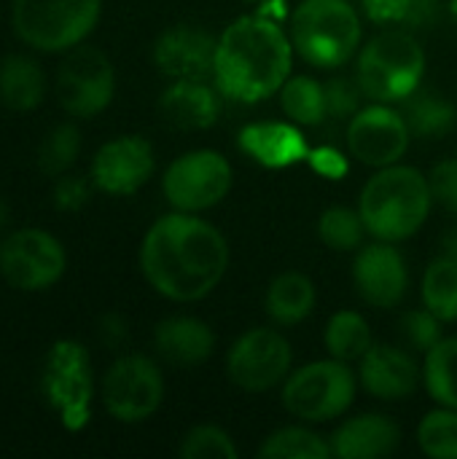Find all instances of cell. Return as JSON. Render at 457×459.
<instances>
[{"label": "cell", "instance_id": "obj_25", "mask_svg": "<svg viewBox=\"0 0 457 459\" xmlns=\"http://www.w3.org/2000/svg\"><path fill=\"white\" fill-rule=\"evenodd\" d=\"M315 299H318V293L307 274L283 272L269 282L264 307H267V315L277 325H299L302 320H307L312 315Z\"/></svg>", "mask_w": 457, "mask_h": 459}, {"label": "cell", "instance_id": "obj_43", "mask_svg": "<svg viewBox=\"0 0 457 459\" xmlns=\"http://www.w3.org/2000/svg\"><path fill=\"white\" fill-rule=\"evenodd\" d=\"M8 221H11V204L5 196H0V231L8 226Z\"/></svg>", "mask_w": 457, "mask_h": 459}, {"label": "cell", "instance_id": "obj_12", "mask_svg": "<svg viewBox=\"0 0 457 459\" xmlns=\"http://www.w3.org/2000/svg\"><path fill=\"white\" fill-rule=\"evenodd\" d=\"M232 164L224 153L199 148L178 156L167 167L162 178V194L172 210L202 212L224 202L232 188Z\"/></svg>", "mask_w": 457, "mask_h": 459}, {"label": "cell", "instance_id": "obj_29", "mask_svg": "<svg viewBox=\"0 0 457 459\" xmlns=\"http://www.w3.org/2000/svg\"><path fill=\"white\" fill-rule=\"evenodd\" d=\"M423 307L431 309L442 323L457 320V261L436 258L423 274Z\"/></svg>", "mask_w": 457, "mask_h": 459}, {"label": "cell", "instance_id": "obj_24", "mask_svg": "<svg viewBox=\"0 0 457 459\" xmlns=\"http://www.w3.org/2000/svg\"><path fill=\"white\" fill-rule=\"evenodd\" d=\"M401 116L409 124V132L420 140L447 137L457 126V108L436 89L417 86L407 100L399 102Z\"/></svg>", "mask_w": 457, "mask_h": 459}, {"label": "cell", "instance_id": "obj_28", "mask_svg": "<svg viewBox=\"0 0 457 459\" xmlns=\"http://www.w3.org/2000/svg\"><path fill=\"white\" fill-rule=\"evenodd\" d=\"M426 393L447 409H457V336L442 339L423 360Z\"/></svg>", "mask_w": 457, "mask_h": 459}, {"label": "cell", "instance_id": "obj_1", "mask_svg": "<svg viewBox=\"0 0 457 459\" xmlns=\"http://www.w3.org/2000/svg\"><path fill=\"white\" fill-rule=\"evenodd\" d=\"M226 269V237L197 212L172 210L156 218L143 237L140 272L167 301H202L221 285Z\"/></svg>", "mask_w": 457, "mask_h": 459}, {"label": "cell", "instance_id": "obj_22", "mask_svg": "<svg viewBox=\"0 0 457 459\" xmlns=\"http://www.w3.org/2000/svg\"><path fill=\"white\" fill-rule=\"evenodd\" d=\"M154 350L172 366H202L215 352V333L197 317H167L154 328Z\"/></svg>", "mask_w": 457, "mask_h": 459}, {"label": "cell", "instance_id": "obj_36", "mask_svg": "<svg viewBox=\"0 0 457 459\" xmlns=\"http://www.w3.org/2000/svg\"><path fill=\"white\" fill-rule=\"evenodd\" d=\"M326 89V105H329V118H353L364 105V89L358 78L347 75H334L323 83Z\"/></svg>", "mask_w": 457, "mask_h": 459}, {"label": "cell", "instance_id": "obj_9", "mask_svg": "<svg viewBox=\"0 0 457 459\" xmlns=\"http://www.w3.org/2000/svg\"><path fill=\"white\" fill-rule=\"evenodd\" d=\"M54 91L67 116L94 118L108 110L116 97V67L102 48L81 43L65 51L57 67Z\"/></svg>", "mask_w": 457, "mask_h": 459}, {"label": "cell", "instance_id": "obj_34", "mask_svg": "<svg viewBox=\"0 0 457 459\" xmlns=\"http://www.w3.org/2000/svg\"><path fill=\"white\" fill-rule=\"evenodd\" d=\"M364 11L374 24L423 27L436 16V0H364Z\"/></svg>", "mask_w": 457, "mask_h": 459}, {"label": "cell", "instance_id": "obj_19", "mask_svg": "<svg viewBox=\"0 0 457 459\" xmlns=\"http://www.w3.org/2000/svg\"><path fill=\"white\" fill-rule=\"evenodd\" d=\"M237 145L267 169L294 167L299 161H307L310 156L302 126L294 121H253L240 129Z\"/></svg>", "mask_w": 457, "mask_h": 459}, {"label": "cell", "instance_id": "obj_39", "mask_svg": "<svg viewBox=\"0 0 457 459\" xmlns=\"http://www.w3.org/2000/svg\"><path fill=\"white\" fill-rule=\"evenodd\" d=\"M434 202L457 215V159H442L428 175Z\"/></svg>", "mask_w": 457, "mask_h": 459}, {"label": "cell", "instance_id": "obj_20", "mask_svg": "<svg viewBox=\"0 0 457 459\" xmlns=\"http://www.w3.org/2000/svg\"><path fill=\"white\" fill-rule=\"evenodd\" d=\"M221 97L210 81H172L159 97V116L175 129L202 132L218 121Z\"/></svg>", "mask_w": 457, "mask_h": 459}, {"label": "cell", "instance_id": "obj_3", "mask_svg": "<svg viewBox=\"0 0 457 459\" xmlns=\"http://www.w3.org/2000/svg\"><path fill=\"white\" fill-rule=\"evenodd\" d=\"M431 207L434 191L428 178L407 164L377 169L358 196V212L366 231L382 242H404L415 237L426 226Z\"/></svg>", "mask_w": 457, "mask_h": 459}, {"label": "cell", "instance_id": "obj_11", "mask_svg": "<svg viewBox=\"0 0 457 459\" xmlns=\"http://www.w3.org/2000/svg\"><path fill=\"white\" fill-rule=\"evenodd\" d=\"M67 272L65 245L43 229H13L0 242V277L22 293H43Z\"/></svg>", "mask_w": 457, "mask_h": 459}, {"label": "cell", "instance_id": "obj_32", "mask_svg": "<svg viewBox=\"0 0 457 459\" xmlns=\"http://www.w3.org/2000/svg\"><path fill=\"white\" fill-rule=\"evenodd\" d=\"M366 223L358 210L350 207H329L318 221V237L326 247L337 253H353L364 247Z\"/></svg>", "mask_w": 457, "mask_h": 459}, {"label": "cell", "instance_id": "obj_17", "mask_svg": "<svg viewBox=\"0 0 457 459\" xmlns=\"http://www.w3.org/2000/svg\"><path fill=\"white\" fill-rule=\"evenodd\" d=\"M353 282L369 307H399L409 288V269L396 242L377 239L374 245H364L353 261Z\"/></svg>", "mask_w": 457, "mask_h": 459}, {"label": "cell", "instance_id": "obj_45", "mask_svg": "<svg viewBox=\"0 0 457 459\" xmlns=\"http://www.w3.org/2000/svg\"><path fill=\"white\" fill-rule=\"evenodd\" d=\"M245 3H253V5H261L264 0H245Z\"/></svg>", "mask_w": 457, "mask_h": 459}, {"label": "cell", "instance_id": "obj_26", "mask_svg": "<svg viewBox=\"0 0 457 459\" xmlns=\"http://www.w3.org/2000/svg\"><path fill=\"white\" fill-rule=\"evenodd\" d=\"M323 344H326L329 355L342 363L361 360L374 344L372 325L366 323V317L361 312L342 309V312L331 315L326 333H323Z\"/></svg>", "mask_w": 457, "mask_h": 459}, {"label": "cell", "instance_id": "obj_14", "mask_svg": "<svg viewBox=\"0 0 457 459\" xmlns=\"http://www.w3.org/2000/svg\"><path fill=\"white\" fill-rule=\"evenodd\" d=\"M412 132L401 110L374 102L361 108L347 124V148L366 167H391L404 159L409 151Z\"/></svg>", "mask_w": 457, "mask_h": 459}, {"label": "cell", "instance_id": "obj_7", "mask_svg": "<svg viewBox=\"0 0 457 459\" xmlns=\"http://www.w3.org/2000/svg\"><path fill=\"white\" fill-rule=\"evenodd\" d=\"M40 395L59 417L65 430H83L92 420L94 371L89 350L75 339H59L48 347L40 366Z\"/></svg>", "mask_w": 457, "mask_h": 459}, {"label": "cell", "instance_id": "obj_2", "mask_svg": "<svg viewBox=\"0 0 457 459\" xmlns=\"http://www.w3.org/2000/svg\"><path fill=\"white\" fill-rule=\"evenodd\" d=\"M291 35L277 19L250 13L234 19L218 38L213 83L234 102L256 105L280 94L294 67Z\"/></svg>", "mask_w": 457, "mask_h": 459}, {"label": "cell", "instance_id": "obj_33", "mask_svg": "<svg viewBox=\"0 0 457 459\" xmlns=\"http://www.w3.org/2000/svg\"><path fill=\"white\" fill-rule=\"evenodd\" d=\"M417 444L431 459H457V409H436L420 420Z\"/></svg>", "mask_w": 457, "mask_h": 459}, {"label": "cell", "instance_id": "obj_15", "mask_svg": "<svg viewBox=\"0 0 457 459\" xmlns=\"http://www.w3.org/2000/svg\"><path fill=\"white\" fill-rule=\"evenodd\" d=\"M154 169V145L140 134H119L94 151L89 178L108 196H132L151 180Z\"/></svg>", "mask_w": 457, "mask_h": 459}, {"label": "cell", "instance_id": "obj_5", "mask_svg": "<svg viewBox=\"0 0 457 459\" xmlns=\"http://www.w3.org/2000/svg\"><path fill=\"white\" fill-rule=\"evenodd\" d=\"M364 27L347 0H302L291 13L294 51L312 67L337 70L361 48Z\"/></svg>", "mask_w": 457, "mask_h": 459}, {"label": "cell", "instance_id": "obj_42", "mask_svg": "<svg viewBox=\"0 0 457 459\" xmlns=\"http://www.w3.org/2000/svg\"><path fill=\"white\" fill-rule=\"evenodd\" d=\"M442 255L444 258H455L457 261V229L447 231V237L442 239Z\"/></svg>", "mask_w": 457, "mask_h": 459}, {"label": "cell", "instance_id": "obj_18", "mask_svg": "<svg viewBox=\"0 0 457 459\" xmlns=\"http://www.w3.org/2000/svg\"><path fill=\"white\" fill-rule=\"evenodd\" d=\"M423 368L415 358L391 344H372L358 360V382L377 401H404L417 390Z\"/></svg>", "mask_w": 457, "mask_h": 459}, {"label": "cell", "instance_id": "obj_40", "mask_svg": "<svg viewBox=\"0 0 457 459\" xmlns=\"http://www.w3.org/2000/svg\"><path fill=\"white\" fill-rule=\"evenodd\" d=\"M97 339H100V344L108 347V350L124 347L127 339H129V325H127V320H124L119 312H105V315L97 320Z\"/></svg>", "mask_w": 457, "mask_h": 459}, {"label": "cell", "instance_id": "obj_23", "mask_svg": "<svg viewBox=\"0 0 457 459\" xmlns=\"http://www.w3.org/2000/svg\"><path fill=\"white\" fill-rule=\"evenodd\" d=\"M46 100L43 65L30 54H5L0 59V102L11 113H30Z\"/></svg>", "mask_w": 457, "mask_h": 459}, {"label": "cell", "instance_id": "obj_16", "mask_svg": "<svg viewBox=\"0 0 457 459\" xmlns=\"http://www.w3.org/2000/svg\"><path fill=\"white\" fill-rule=\"evenodd\" d=\"M218 38L197 24H172L154 40L151 59L172 81H213Z\"/></svg>", "mask_w": 457, "mask_h": 459}, {"label": "cell", "instance_id": "obj_27", "mask_svg": "<svg viewBox=\"0 0 457 459\" xmlns=\"http://www.w3.org/2000/svg\"><path fill=\"white\" fill-rule=\"evenodd\" d=\"M280 105L299 126H318L329 118L326 89L312 75H291L280 89Z\"/></svg>", "mask_w": 457, "mask_h": 459}, {"label": "cell", "instance_id": "obj_13", "mask_svg": "<svg viewBox=\"0 0 457 459\" xmlns=\"http://www.w3.org/2000/svg\"><path fill=\"white\" fill-rule=\"evenodd\" d=\"M294 352L288 339L272 328L245 331L226 355V374L245 393H267L283 385L291 374Z\"/></svg>", "mask_w": 457, "mask_h": 459}, {"label": "cell", "instance_id": "obj_37", "mask_svg": "<svg viewBox=\"0 0 457 459\" xmlns=\"http://www.w3.org/2000/svg\"><path fill=\"white\" fill-rule=\"evenodd\" d=\"M92 178H83V175H73V172H65V175H57L54 183H51V207L57 212H78L89 204L92 199Z\"/></svg>", "mask_w": 457, "mask_h": 459}, {"label": "cell", "instance_id": "obj_41", "mask_svg": "<svg viewBox=\"0 0 457 459\" xmlns=\"http://www.w3.org/2000/svg\"><path fill=\"white\" fill-rule=\"evenodd\" d=\"M307 161L312 164L315 172H321L326 178L337 180V178L347 175V159L337 148H315V151H310Z\"/></svg>", "mask_w": 457, "mask_h": 459}, {"label": "cell", "instance_id": "obj_6", "mask_svg": "<svg viewBox=\"0 0 457 459\" xmlns=\"http://www.w3.org/2000/svg\"><path fill=\"white\" fill-rule=\"evenodd\" d=\"M102 0H11L16 38L43 54H65L97 30Z\"/></svg>", "mask_w": 457, "mask_h": 459}, {"label": "cell", "instance_id": "obj_38", "mask_svg": "<svg viewBox=\"0 0 457 459\" xmlns=\"http://www.w3.org/2000/svg\"><path fill=\"white\" fill-rule=\"evenodd\" d=\"M401 331H404V339L420 352H428L434 344H439L444 339L442 336V320L426 307L407 312L401 317Z\"/></svg>", "mask_w": 457, "mask_h": 459}, {"label": "cell", "instance_id": "obj_21", "mask_svg": "<svg viewBox=\"0 0 457 459\" xmlns=\"http://www.w3.org/2000/svg\"><path fill=\"white\" fill-rule=\"evenodd\" d=\"M329 444L339 459H380L399 449L401 430L382 414H361L339 425Z\"/></svg>", "mask_w": 457, "mask_h": 459}, {"label": "cell", "instance_id": "obj_4", "mask_svg": "<svg viewBox=\"0 0 457 459\" xmlns=\"http://www.w3.org/2000/svg\"><path fill=\"white\" fill-rule=\"evenodd\" d=\"M426 75V51L407 27H388L358 48L356 78L374 102L399 105Z\"/></svg>", "mask_w": 457, "mask_h": 459}, {"label": "cell", "instance_id": "obj_10", "mask_svg": "<svg viewBox=\"0 0 457 459\" xmlns=\"http://www.w3.org/2000/svg\"><path fill=\"white\" fill-rule=\"evenodd\" d=\"M100 398L116 422L137 425L159 411L164 401V377L148 355H119L102 374Z\"/></svg>", "mask_w": 457, "mask_h": 459}, {"label": "cell", "instance_id": "obj_30", "mask_svg": "<svg viewBox=\"0 0 457 459\" xmlns=\"http://www.w3.org/2000/svg\"><path fill=\"white\" fill-rule=\"evenodd\" d=\"M261 459H326L331 455V444L307 428H280L261 446Z\"/></svg>", "mask_w": 457, "mask_h": 459}, {"label": "cell", "instance_id": "obj_31", "mask_svg": "<svg viewBox=\"0 0 457 459\" xmlns=\"http://www.w3.org/2000/svg\"><path fill=\"white\" fill-rule=\"evenodd\" d=\"M81 153V129L73 121L54 124L38 145V169L48 178L70 172Z\"/></svg>", "mask_w": 457, "mask_h": 459}, {"label": "cell", "instance_id": "obj_35", "mask_svg": "<svg viewBox=\"0 0 457 459\" xmlns=\"http://www.w3.org/2000/svg\"><path fill=\"white\" fill-rule=\"evenodd\" d=\"M237 455L232 436L215 425L191 428L178 444V457L183 459H237Z\"/></svg>", "mask_w": 457, "mask_h": 459}, {"label": "cell", "instance_id": "obj_44", "mask_svg": "<svg viewBox=\"0 0 457 459\" xmlns=\"http://www.w3.org/2000/svg\"><path fill=\"white\" fill-rule=\"evenodd\" d=\"M450 11H453V16L457 19V0H450Z\"/></svg>", "mask_w": 457, "mask_h": 459}, {"label": "cell", "instance_id": "obj_8", "mask_svg": "<svg viewBox=\"0 0 457 459\" xmlns=\"http://www.w3.org/2000/svg\"><path fill=\"white\" fill-rule=\"evenodd\" d=\"M356 390L358 382L350 371V363L329 358L291 371L283 382L280 398L291 417L310 425H321L342 417L353 406Z\"/></svg>", "mask_w": 457, "mask_h": 459}]
</instances>
